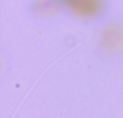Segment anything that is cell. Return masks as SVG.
Here are the masks:
<instances>
[{
    "label": "cell",
    "instance_id": "obj_3",
    "mask_svg": "<svg viewBox=\"0 0 123 118\" xmlns=\"http://www.w3.org/2000/svg\"><path fill=\"white\" fill-rule=\"evenodd\" d=\"M61 10L58 0H34L31 12L39 17H49Z\"/></svg>",
    "mask_w": 123,
    "mask_h": 118
},
{
    "label": "cell",
    "instance_id": "obj_1",
    "mask_svg": "<svg viewBox=\"0 0 123 118\" xmlns=\"http://www.w3.org/2000/svg\"><path fill=\"white\" fill-rule=\"evenodd\" d=\"M61 10L83 21H95L107 11L106 0H58Z\"/></svg>",
    "mask_w": 123,
    "mask_h": 118
},
{
    "label": "cell",
    "instance_id": "obj_2",
    "mask_svg": "<svg viewBox=\"0 0 123 118\" xmlns=\"http://www.w3.org/2000/svg\"><path fill=\"white\" fill-rule=\"evenodd\" d=\"M98 49L103 55L116 56L123 52V22L110 21L103 27L98 37Z\"/></svg>",
    "mask_w": 123,
    "mask_h": 118
}]
</instances>
